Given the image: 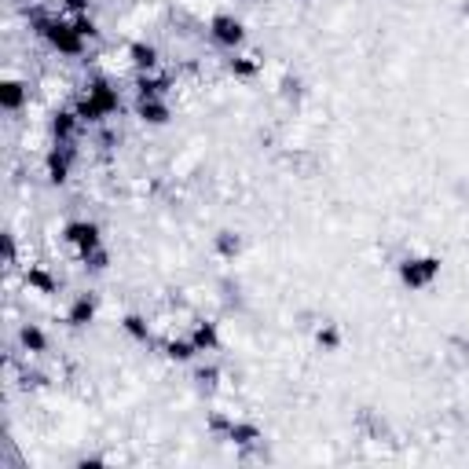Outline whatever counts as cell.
I'll use <instances>...</instances> for the list:
<instances>
[{"label": "cell", "instance_id": "6da1fadb", "mask_svg": "<svg viewBox=\"0 0 469 469\" xmlns=\"http://www.w3.org/2000/svg\"><path fill=\"white\" fill-rule=\"evenodd\" d=\"M114 110H118V92L107 88V85H92L77 103V118L81 121H103L107 114H114Z\"/></svg>", "mask_w": 469, "mask_h": 469}, {"label": "cell", "instance_id": "7a4b0ae2", "mask_svg": "<svg viewBox=\"0 0 469 469\" xmlns=\"http://www.w3.org/2000/svg\"><path fill=\"white\" fill-rule=\"evenodd\" d=\"M41 26V34L52 41V48H59V52H67V55H77L81 52V41H85V34L77 29V22H37Z\"/></svg>", "mask_w": 469, "mask_h": 469}, {"label": "cell", "instance_id": "3957f363", "mask_svg": "<svg viewBox=\"0 0 469 469\" xmlns=\"http://www.w3.org/2000/svg\"><path fill=\"white\" fill-rule=\"evenodd\" d=\"M400 275H403V283H407L411 290H422V286H429L436 275H440V261H436V257H426V261H407V264H400Z\"/></svg>", "mask_w": 469, "mask_h": 469}, {"label": "cell", "instance_id": "277c9868", "mask_svg": "<svg viewBox=\"0 0 469 469\" xmlns=\"http://www.w3.org/2000/svg\"><path fill=\"white\" fill-rule=\"evenodd\" d=\"M67 242H74L81 257H88L92 250H100V228L88 224V220H77V224L67 228Z\"/></svg>", "mask_w": 469, "mask_h": 469}, {"label": "cell", "instance_id": "5b68a950", "mask_svg": "<svg viewBox=\"0 0 469 469\" xmlns=\"http://www.w3.org/2000/svg\"><path fill=\"white\" fill-rule=\"evenodd\" d=\"M213 37L220 41V44H228V48H235V44H242V22L238 19H231V15H217L213 19Z\"/></svg>", "mask_w": 469, "mask_h": 469}, {"label": "cell", "instance_id": "8992f818", "mask_svg": "<svg viewBox=\"0 0 469 469\" xmlns=\"http://www.w3.org/2000/svg\"><path fill=\"white\" fill-rule=\"evenodd\" d=\"M140 118L143 121H151V125H165L169 121V107L158 100V95H140Z\"/></svg>", "mask_w": 469, "mask_h": 469}, {"label": "cell", "instance_id": "52a82bcc", "mask_svg": "<svg viewBox=\"0 0 469 469\" xmlns=\"http://www.w3.org/2000/svg\"><path fill=\"white\" fill-rule=\"evenodd\" d=\"M67 172H70V151L55 147L52 154H48V176H52L55 184H62V180H67Z\"/></svg>", "mask_w": 469, "mask_h": 469}, {"label": "cell", "instance_id": "ba28073f", "mask_svg": "<svg viewBox=\"0 0 469 469\" xmlns=\"http://www.w3.org/2000/svg\"><path fill=\"white\" fill-rule=\"evenodd\" d=\"M92 315H95V301L88 297V294H81L77 301H74V308H70V322L74 327H85V322H92Z\"/></svg>", "mask_w": 469, "mask_h": 469}, {"label": "cell", "instance_id": "9c48e42d", "mask_svg": "<svg viewBox=\"0 0 469 469\" xmlns=\"http://www.w3.org/2000/svg\"><path fill=\"white\" fill-rule=\"evenodd\" d=\"M22 100H26V92L19 85H4V88H0V103H4V110H19Z\"/></svg>", "mask_w": 469, "mask_h": 469}, {"label": "cell", "instance_id": "30bf717a", "mask_svg": "<svg viewBox=\"0 0 469 469\" xmlns=\"http://www.w3.org/2000/svg\"><path fill=\"white\" fill-rule=\"evenodd\" d=\"M22 345H26L29 352H44L48 341H44V334L34 327V322H26V327H22Z\"/></svg>", "mask_w": 469, "mask_h": 469}, {"label": "cell", "instance_id": "8fae6325", "mask_svg": "<svg viewBox=\"0 0 469 469\" xmlns=\"http://www.w3.org/2000/svg\"><path fill=\"white\" fill-rule=\"evenodd\" d=\"M191 345H195L198 352H205V348H217V330L205 322V327H198V330H195V337H191Z\"/></svg>", "mask_w": 469, "mask_h": 469}, {"label": "cell", "instance_id": "7c38bea8", "mask_svg": "<svg viewBox=\"0 0 469 469\" xmlns=\"http://www.w3.org/2000/svg\"><path fill=\"white\" fill-rule=\"evenodd\" d=\"M132 62H136V67H154L158 52H154L151 44H132Z\"/></svg>", "mask_w": 469, "mask_h": 469}, {"label": "cell", "instance_id": "4fadbf2b", "mask_svg": "<svg viewBox=\"0 0 469 469\" xmlns=\"http://www.w3.org/2000/svg\"><path fill=\"white\" fill-rule=\"evenodd\" d=\"M26 283H34L37 290H44V294H52V290H55V279H52V275H48V271H41V268H29Z\"/></svg>", "mask_w": 469, "mask_h": 469}, {"label": "cell", "instance_id": "5bb4252c", "mask_svg": "<svg viewBox=\"0 0 469 469\" xmlns=\"http://www.w3.org/2000/svg\"><path fill=\"white\" fill-rule=\"evenodd\" d=\"M77 121H81L77 114H59V118H55V136H59V140H67L74 128H77Z\"/></svg>", "mask_w": 469, "mask_h": 469}, {"label": "cell", "instance_id": "9a60e30c", "mask_svg": "<svg viewBox=\"0 0 469 469\" xmlns=\"http://www.w3.org/2000/svg\"><path fill=\"white\" fill-rule=\"evenodd\" d=\"M238 246H242V242H238V235H231V231H224V235L217 238V250H220L224 257H235Z\"/></svg>", "mask_w": 469, "mask_h": 469}, {"label": "cell", "instance_id": "2e32d148", "mask_svg": "<svg viewBox=\"0 0 469 469\" xmlns=\"http://www.w3.org/2000/svg\"><path fill=\"white\" fill-rule=\"evenodd\" d=\"M125 330L132 334L136 341H147V327H143V319H140V315H128V319H125Z\"/></svg>", "mask_w": 469, "mask_h": 469}, {"label": "cell", "instance_id": "e0dca14e", "mask_svg": "<svg viewBox=\"0 0 469 469\" xmlns=\"http://www.w3.org/2000/svg\"><path fill=\"white\" fill-rule=\"evenodd\" d=\"M195 352H198V348L187 345V341H172V345H169V355H172V360H191Z\"/></svg>", "mask_w": 469, "mask_h": 469}, {"label": "cell", "instance_id": "ac0fdd59", "mask_svg": "<svg viewBox=\"0 0 469 469\" xmlns=\"http://www.w3.org/2000/svg\"><path fill=\"white\" fill-rule=\"evenodd\" d=\"M257 433L253 426H231V440H238V444H250V440H257Z\"/></svg>", "mask_w": 469, "mask_h": 469}, {"label": "cell", "instance_id": "d6986e66", "mask_svg": "<svg viewBox=\"0 0 469 469\" xmlns=\"http://www.w3.org/2000/svg\"><path fill=\"white\" fill-rule=\"evenodd\" d=\"M319 345L334 348V345H337V334H334V330H319Z\"/></svg>", "mask_w": 469, "mask_h": 469}]
</instances>
